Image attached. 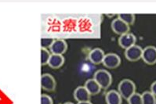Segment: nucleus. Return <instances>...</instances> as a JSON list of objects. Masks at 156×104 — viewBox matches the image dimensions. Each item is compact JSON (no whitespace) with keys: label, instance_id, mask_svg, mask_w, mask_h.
<instances>
[{"label":"nucleus","instance_id":"obj_1","mask_svg":"<svg viewBox=\"0 0 156 104\" xmlns=\"http://www.w3.org/2000/svg\"><path fill=\"white\" fill-rule=\"evenodd\" d=\"M136 85L132 80L125 78L122 80L118 85V92L122 98L127 100L129 97L136 92Z\"/></svg>","mask_w":156,"mask_h":104},{"label":"nucleus","instance_id":"obj_2","mask_svg":"<svg viewBox=\"0 0 156 104\" xmlns=\"http://www.w3.org/2000/svg\"><path fill=\"white\" fill-rule=\"evenodd\" d=\"M94 79L98 82L101 89H108L112 84V76L106 70L101 69L94 73Z\"/></svg>","mask_w":156,"mask_h":104},{"label":"nucleus","instance_id":"obj_3","mask_svg":"<svg viewBox=\"0 0 156 104\" xmlns=\"http://www.w3.org/2000/svg\"><path fill=\"white\" fill-rule=\"evenodd\" d=\"M103 65L108 69H115L121 64V58L118 54L114 53H109L105 54L104 57Z\"/></svg>","mask_w":156,"mask_h":104},{"label":"nucleus","instance_id":"obj_4","mask_svg":"<svg viewBox=\"0 0 156 104\" xmlns=\"http://www.w3.org/2000/svg\"><path fill=\"white\" fill-rule=\"evenodd\" d=\"M143 49L140 46L134 45L125 50V57L129 62H136L142 57Z\"/></svg>","mask_w":156,"mask_h":104},{"label":"nucleus","instance_id":"obj_5","mask_svg":"<svg viewBox=\"0 0 156 104\" xmlns=\"http://www.w3.org/2000/svg\"><path fill=\"white\" fill-rule=\"evenodd\" d=\"M41 87L44 91L46 92H54L57 87L54 77L50 74H43L41 76Z\"/></svg>","mask_w":156,"mask_h":104},{"label":"nucleus","instance_id":"obj_6","mask_svg":"<svg viewBox=\"0 0 156 104\" xmlns=\"http://www.w3.org/2000/svg\"><path fill=\"white\" fill-rule=\"evenodd\" d=\"M141 59L147 65H154L156 64V47L153 46H146L143 49Z\"/></svg>","mask_w":156,"mask_h":104},{"label":"nucleus","instance_id":"obj_7","mask_svg":"<svg viewBox=\"0 0 156 104\" xmlns=\"http://www.w3.org/2000/svg\"><path fill=\"white\" fill-rule=\"evenodd\" d=\"M119 45L122 49H126L130 48L131 46L136 45V38L133 33L128 32L122 35H120L119 38Z\"/></svg>","mask_w":156,"mask_h":104},{"label":"nucleus","instance_id":"obj_8","mask_svg":"<svg viewBox=\"0 0 156 104\" xmlns=\"http://www.w3.org/2000/svg\"><path fill=\"white\" fill-rule=\"evenodd\" d=\"M111 27H112V31H114L116 35H122L124 34L129 32V29H130V27L127 25L126 23H124L122 20H120L119 17L115 19L112 22Z\"/></svg>","mask_w":156,"mask_h":104},{"label":"nucleus","instance_id":"obj_9","mask_svg":"<svg viewBox=\"0 0 156 104\" xmlns=\"http://www.w3.org/2000/svg\"><path fill=\"white\" fill-rule=\"evenodd\" d=\"M52 54L62 55L66 53L68 49V44L63 39H56L50 48Z\"/></svg>","mask_w":156,"mask_h":104},{"label":"nucleus","instance_id":"obj_10","mask_svg":"<svg viewBox=\"0 0 156 104\" xmlns=\"http://www.w3.org/2000/svg\"><path fill=\"white\" fill-rule=\"evenodd\" d=\"M105 56V53L103 49H101V48H95L89 53L88 59L92 64L98 65L102 64Z\"/></svg>","mask_w":156,"mask_h":104},{"label":"nucleus","instance_id":"obj_11","mask_svg":"<svg viewBox=\"0 0 156 104\" xmlns=\"http://www.w3.org/2000/svg\"><path fill=\"white\" fill-rule=\"evenodd\" d=\"M74 98L78 102H87L90 100V93L88 92L86 88L84 86H79L75 89L73 93Z\"/></svg>","mask_w":156,"mask_h":104},{"label":"nucleus","instance_id":"obj_12","mask_svg":"<svg viewBox=\"0 0 156 104\" xmlns=\"http://www.w3.org/2000/svg\"><path fill=\"white\" fill-rule=\"evenodd\" d=\"M105 101L107 104H122V98L116 90H110L105 95Z\"/></svg>","mask_w":156,"mask_h":104},{"label":"nucleus","instance_id":"obj_13","mask_svg":"<svg viewBox=\"0 0 156 104\" xmlns=\"http://www.w3.org/2000/svg\"><path fill=\"white\" fill-rule=\"evenodd\" d=\"M84 87L88 91L90 95H96L99 94L101 91V88L100 87L98 82L96 81L94 78H90L85 82Z\"/></svg>","mask_w":156,"mask_h":104},{"label":"nucleus","instance_id":"obj_14","mask_svg":"<svg viewBox=\"0 0 156 104\" xmlns=\"http://www.w3.org/2000/svg\"><path fill=\"white\" fill-rule=\"evenodd\" d=\"M64 64V57L62 55L51 54L47 65L52 69H59Z\"/></svg>","mask_w":156,"mask_h":104},{"label":"nucleus","instance_id":"obj_15","mask_svg":"<svg viewBox=\"0 0 156 104\" xmlns=\"http://www.w3.org/2000/svg\"><path fill=\"white\" fill-rule=\"evenodd\" d=\"M119 18L130 27V25L134 24L136 20V16L133 13H120L119 14Z\"/></svg>","mask_w":156,"mask_h":104},{"label":"nucleus","instance_id":"obj_16","mask_svg":"<svg viewBox=\"0 0 156 104\" xmlns=\"http://www.w3.org/2000/svg\"><path fill=\"white\" fill-rule=\"evenodd\" d=\"M143 104H156V97L150 91H145L141 94Z\"/></svg>","mask_w":156,"mask_h":104},{"label":"nucleus","instance_id":"obj_17","mask_svg":"<svg viewBox=\"0 0 156 104\" xmlns=\"http://www.w3.org/2000/svg\"><path fill=\"white\" fill-rule=\"evenodd\" d=\"M40 53H41V65L42 66L47 65L48 62H49V60H50V56H51L50 51L46 49H42V48H41Z\"/></svg>","mask_w":156,"mask_h":104},{"label":"nucleus","instance_id":"obj_18","mask_svg":"<svg viewBox=\"0 0 156 104\" xmlns=\"http://www.w3.org/2000/svg\"><path fill=\"white\" fill-rule=\"evenodd\" d=\"M129 104H143L141 94L135 92L127 99Z\"/></svg>","mask_w":156,"mask_h":104},{"label":"nucleus","instance_id":"obj_19","mask_svg":"<svg viewBox=\"0 0 156 104\" xmlns=\"http://www.w3.org/2000/svg\"><path fill=\"white\" fill-rule=\"evenodd\" d=\"M54 39L50 38H43L41 39V48L42 49H46L50 48L51 45L53 44Z\"/></svg>","mask_w":156,"mask_h":104},{"label":"nucleus","instance_id":"obj_20","mask_svg":"<svg viewBox=\"0 0 156 104\" xmlns=\"http://www.w3.org/2000/svg\"><path fill=\"white\" fill-rule=\"evenodd\" d=\"M41 104H53V99L46 94L41 95Z\"/></svg>","mask_w":156,"mask_h":104},{"label":"nucleus","instance_id":"obj_21","mask_svg":"<svg viewBox=\"0 0 156 104\" xmlns=\"http://www.w3.org/2000/svg\"><path fill=\"white\" fill-rule=\"evenodd\" d=\"M151 92L152 93L153 95L156 97V81H154L151 85Z\"/></svg>","mask_w":156,"mask_h":104},{"label":"nucleus","instance_id":"obj_22","mask_svg":"<svg viewBox=\"0 0 156 104\" xmlns=\"http://www.w3.org/2000/svg\"><path fill=\"white\" fill-rule=\"evenodd\" d=\"M78 104H93L90 101H87V102H78Z\"/></svg>","mask_w":156,"mask_h":104},{"label":"nucleus","instance_id":"obj_23","mask_svg":"<svg viewBox=\"0 0 156 104\" xmlns=\"http://www.w3.org/2000/svg\"><path fill=\"white\" fill-rule=\"evenodd\" d=\"M63 104H74L73 102H64V103H63Z\"/></svg>","mask_w":156,"mask_h":104}]
</instances>
